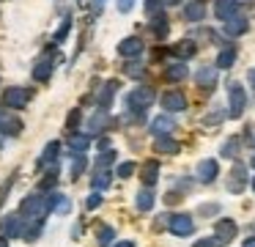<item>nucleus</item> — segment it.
Masks as SVG:
<instances>
[{
	"mask_svg": "<svg viewBox=\"0 0 255 247\" xmlns=\"http://www.w3.org/2000/svg\"><path fill=\"white\" fill-rule=\"evenodd\" d=\"M173 129H176V121H173L170 115H159V118H154V124H151V132H154L156 137L170 135Z\"/></svg>",
	"mask_w": 255,
	"mask_h": 247,
	"instance_id": "4468645a",
	"label": "nucleus"
},
{
	"mask_svg": "<svg viewBox=\"0 0 255 247\" xmlns=\"http://www.w3.org/2000/svg\"><path fill=\"white\" fill-rule=\"evenodd\" d=\"M151 102H154V91H151V88H145V85L129 91V96H127V104L132 110H137V113H143L145 107H151Z\"/></svg>",
	"mask_w": 255,
	"mask_h": 247,
	"instance_id": "f257e3e1",
	"label": "nucleus"
},
{
	"mask_svg": "<svg viewBox=\"0 0 255 247\" xmlns=\"http://www.w3.org/2000/svg\"><path fill=\"white\" fill-rule=\"evenodd\" d=\"M159 8H162V0H145V11L148 14H156Z\"/></svg>",
	"mask_w": 255,
	"mask_h": 247,
	"instance_id": "a19ab883",
	"label": "nucleus"
},
{
	"mask_svg": "<svg viewBox=\"0 0 255 247\" xmlns=\"http://www.w3.org/2000/svg\"><path fill=\"white\" fill-rule=\"evenodd\" d=\"M113 159H116V151H113V148H105V151L99 154V159H96V168H99V170H105L107 165L113 162Z\"/></svg>",
	"mask_w": 255,
	"mask_h": 247,
	"instance_id": "72a5a7b5",
	"label": "nucleus"
},
{
	"mask_svg": "<svg viewBox=\"0 0 255 247\" xmlns=\"http://www.w3.org/2000/svg\"><path fill=\"white\" fill-rule=\"evenodd\" d=\"M236 11H239V0H217L214 3V14H217V19H222V22L236 16Z\"/></svg>",
	"mask_w": 255,
	"mask_h": 247,
	"instance_id": "9b49d317",
	"label": "nucleus"
},
{
	"mask_svg": "<svg viewBox=\"0 0 255 247\" xmlns=\"http://www.w3.org/2000/svg\"><path fill=\"white\" fill-rule=\"evenodd\" d=\"M134 170H137V165H134V162H124V165H118V176H121V179H129V176H132Z\"/></svg>",
	"mask_w": 255,
	"mask_h": 247,
	"instance_id": "58836bf2",
	"label": "nucleus"
},
{
	"mask_svg": "<svg viewBox=\"0 0 255 247\" xmlns=\"http://www.w3.org/2000/svg\"><path fill=\"white\" fill-rule=\"evenodd\" d=\"M140 176H143V181L151 187L156 179H159V162H145L143 165V173H140Z\"/></svg>",
	"mask_w": 255,
	"mask_h": 247,
	"instance_id": "b1692460",
	"label": "nucleus"
},
{
	"mask_svg": "<svg viewBox=\"0 0 255 247\" xmlns=\"http://www.w3.org/2000/svg\"><path fill=\"white\" fill-rule=\"evenodd\" d=\"M52 58H41L39 63L33 66V80H39V82H44V80H50V74H52Z\"/></svg>",
	"mask_w": 255,
	"mask_h": 247,
	"instance_id": "2eb2a0df",
	"label": "nucleus"
},
{
	"mask_svg": "<svg viewBox=\"0 0 255 247\" xmlns=\"http://www.w3.org/2000/svg\"><path fill=\"white\" fill-rule=\"evenodd\" d=\"M83 170H85V154H80V157H74V162H72V179H80Z\"/></svg>",
	"mask_w": 255,
	"mask_h": 247,
	"instance_id": "f704fd0d",
	"label": "nucleus"
},
{
	"mask_svg": "<svg viewBox=\"0 0 255 247\" xmlns=\"http://www.w3.org/2000/svg\"><path fill=\"white\" fill-rule=\"evenodd\" d=\"M244 247H255V236H250V239H244Z\"/></svg>",
	"mask_w": 255,
	"mask_h": 247,
	"instance_id": "49530a36",
	"label": "nucleus"
},
{
	"mask_svg": "<svg viewBox=\"0 0 255 247\" xmlns=\"http://www.w3.org/2000/svg\"><path fill=\"white\" fill-rule=\"evenodd\" d=\"M41 228H44V225H41V220H33V225H30V228L22 234V239L25 242H36V239H39V234H41Z\"/></svg>",
	"mask_w": 255,
	"mask_h": 247,
	"instance_id": "2f4dec72",
	"label": "nucleus"
},
{
	"mask_svg": "<svg viewBox=\"0 0 255 247\" xmlns=\"http://www.w3.org/2000/svg\"><path fill=\"white\" fill-rule=\"evenodd\" d=\"M14 179H17V176H8V179L6 181H3V184H0V206H3V203H6V195H8V192H11V187H14Z\"/></svg>",
	"mask_w": 255,
	"mask_h": 247,
	"instance_id": "e433bc0d",
	"label": "nucleus"
},
{
	"mask_svg": "<svg viewBox=\"0 0 255 247\" xmlns=\"http://www.w3.org/2000/svg\"><path fill=\"white\" fill-rule=\"evenodd\" d=\"M151 30H154L159 38H165L167 36V16L165 14H154V19H151Z\"/></svg>",
	"mask_w": 255,
	"mask_h": 247,
	"instance_id": "a878e982",
	"label": "nucleus"
},
{
	"mask_svg": "<svg viewBox=\"0 0 255 247\" xmlns=\"http://www.w3.org/2000/svg\"><path fill=\"white\" fill-rule=\"evenodd\" d=\"M116 91H118V82H116V80L105 82V88L99 91V107H102V110L110 107V102H113V96H116Z\"/></svg>",
	"mask_w": 255,
	"mask_h": 247,
	"instance_id": "dca6fc26",
	"label": "nucleus"
},
{
	"mask_svg": "<svg viewBox=\"0 0 255 247\" xmlns=\"http://www.w3.org/2000/svg\"><path fill=\"white\" fill-rule=\"evenodd\" d=\"M44 212H47V206H44V198L41 195H28L22 203H19V214L28 217V220H41Z\"/></svg>",
	"mask_w": 255,
	"mask_h": 247,
	"instance_id": "f03ea898",
	"label": "nucleus"
},
{
	"mask_svg": "<svg viewBox=\"0 0 255 247\" xmlns=\"http://www.w3.org/2000/svg\"><path fill=\"white\" fill-rule=\"evenodd\" d=\"M3 234H6V239H19V236L25 234L22 217H19V214H8V217L3 220Z\"/></svg>",
	"mask_w": 255,
	"mask_h": 247,
	"instance_id": "6e6552de",
	"label": "nucleus"
},
{
	"mask_svg": "<svg viewBox=\"0 0 255 247\" xmlns=\"http://www.w3.org/2000/svg\"><path fill=\"white\" fill-rule=\"evenodd\" d=\"M176 3H181V0H162V5H176Z\"/></svg>",
	"mask_w": 255,
	"mask_h": 247,
	"instance_id": "de8ad7c7",
	"label": "nucleus"
},
{
	"mask_svg": "<svg viewBox=\"0 0 255 247\" xmlns=\"http://www.w3.org/2000/svg\"><path fill=\"white\" fill-rule=\"evenodd\" d=\"M233 60H236V49H233V47L222 49V52L217 55V66H220V69H231Z\"/></svg>",
	"mask_w": 255,
	"mask_h": 247,
	"instance_id": "bb28decb",
	"label": "nucleus"
},
{
	"mask_svg": "<svg viewBox=\"0 0 255 247\" xmlns=\"http://www.w3.org/2000/svg\"><path fill=\"white\" fill-rule=\"evenodd\" d=\"M124 71H127L129 77H134V80H140V77L145 74V66H143V63H137V60H132V63L124 66Z\"/></svg>",
	"mask_w": 255,
	"mask_h": 247,
	"instance_id": "473e14b6",
	"label": "nucleus"
},
{
	"mask_svg": "<svg viewBox=\"0 0 255 247\" xmlns=\"http://www.w3.org/2000/svg\"><path fill=\"white\" fill-rule=\"evenodd\" d=\"M156 151L162 154H178V143L170 137H156Z\"/></svg>",
	"mask_w": 255,
	"mask_h": 247,
	"instance_id": "c756f323",
	"label": "nucleus"
},
{
	"mask_svg": "<svg viewBox=\"0 0 255 247\" xmlns=\"http://www.w3.org/2000/svg\"><path fill=\"white\" fill-rule=\"evenodd\" d=\"M247 80L253 82V88H255V69H250V71H247Z\"/></svg>",
	"mask_w": 255,
	"mask_h": 247,
	"instance_id": "a18cd8bd",
	"label": "nucleus"
},
{
	"mask_svg": "<svg viewBox=\"0 0 255 247\" xmlns=\"http://www.w3.org/2000/svg\"><path fill=\"white\" fill-rule=\"evenodd\" d=\"M244 30H247V19H244V16H231V19L225 22L228 36H242Z\"/></svg>",
	"mask_w": 255,
	"mask_h": 247,
	"instance_id": "a211bd4d",
	"label": "nucleus"
},
{
	"mask_svg": "<svg viewBox=\"0 0 255 247\" xmlns=\"http://www.w3.org/2000/svg\"><path fill=\"white\" fill-rule=\"evenodd\" d=\"M236 223H233L231 217H225V220H220V223L214 225V236H217V242L220 245H228L231 239H236Z\"/></svg>",
	"mask_w": 255,
	"mask_h": 247,
	"instance_id": "423d86ee",
	"label": "nucleus"
},
{
	"mask_svg": "<svg viewBox=\"0 0 255 247\" xmlns=\"http://www.w3.org/2000/svg\"><path fill=\"white\" fill-rule=\"evenodd\" d=\"M0 247H8V242H6V236H0Z\"/></svg>",
	"mask_w": 255,
	"mask_h": 247,
	"instance_id": "8fccbe9b",
	"label": "nucleus"
},
{
	"mask_svg": "<svg viewBox=\"0 0 255 247\" xmlns=\"http://www.w3.org/2000/svg\"><path fill=\"white\" fill-rule=\"evenodd\" d=\"M244 184H247V170H244V165H236V168L231 170V179H228V192L239 195V192L244 190Z\"/></svg>",
	"mask_w": 255,
	"mask_h": 247,
	"instance_id": "1a4fd4ad",
	"label": "nucleus"
},
{
	"mask_svg": "<svg viewBox=\"0 0 255 247\" xmlns=\"http://www.w3.org/2000/svg\"><path fill=\"white\" fill-rule=\"evenodd\" d=\"M107 124V110H99V113L94 115V118H91V124H88V132L91 135H99L102 132V126Z\"/></svg>",
	"mask_w": 255,
	"mask_h": 247,
	"instance_id": "c85d7f7f",
	"label": "nucleus"
},
{
	"mask_svg": "<svg viewBox=\"0 0 255 247\" xmlns=\"http://www.w3.org/2000/svg\"><path fill=\"white\" fill-rule=\"evenodd\" d=\"M253 190H255V181H253Z\"/></svg>",
	"mask_w": 255,
	"mask_h": 247,
	"instance_id": "603ef678",
	"label": "nucleus"
},
{
	"mask_svg": "<svg viewBox=\"0 0 255 247\" xmlns=\"http://www.w3.org/2000/svg\"><path fill=\"white\" fill-rule=\"evenodd\" d=\"M203 14H206V5L203 3H187L184 5V16H187V19H192V22H198V19H203Z\"/></svg>",
	"mask_w": 255,
	"mask_h": 247,
	"instance_id": "4be33fe9",
	"label": "nucleus"
},
{
	"mask_svg": "<svg viewBox=\"0 0 255 247\" xmlns=\"http://www.w3.org/2000/svg\"><path fill=\"white\" fill-rule=\"evenodd\" d=\"M239 148H242V140H239V137H231V140H228L225 146H222V157L233 159V157L239 154Z\"/></svg>",
	"mask_w": 255,
	"mask_h": 247,
	"instance_id": "7c9ffc66",
	"label": "nucleus"
},
{
	"mask_svg": "<svg viewBox=\"0 0 255 247\" xmlns=\"http://www.w3.org/2000/svg\"><path fill=\"white\" fill-rule=\"evenodd\" d=\"M217 173H220V165H217V159H203V162L198 165V179L203 181V184L214 181Z\"/></svg>",
	"mask_w": 255,
	"mask_h": 247,
	"instance_id": "f8f14e48",
	"label": "nucleus"
},
{
	"mask_svg": "<svg viewBox=\"0 0 255 247\" xmlns=\"http://www.w3.org/2000/svg\"><path fill=\"white\" fill-rule=\"evenodd\" d=\"M253 168H255V157H253Z\"/></svg>",
	"mask_w": 255,
	"mask_h": 247,
	"instance_id": "3c124183",
	"label": "nucleus"
},
{
	"mask_svg": "<svg viewBox=\"0 0 255 247\" xmlns=\"http://www.w3.org/2000/svg\"><path fill=\"white\" fill-rule=\"evenodd\" d=\"M132 5H134V0H118V11H121V14H127Z\"/></svg>",
	"mask_w": 255,
	"mask_h": 247,
	"instance_id": "37998d69",
	"label": "nucleus"
},
{
	"mask_svg": "<svg viewBox=\"0 0 255 247\" xmlns=\"http://www.w3.org/2000/svg\"><path fill=\"white\" fill-rule=\"evenodd\" d=\"M110 181H113L110 170H96V173H94V181H91V184H94V190L99 192V190H107V187H110Z\"/></svg>",
	"mask_w": 255,
	"mask_h": 247,
	"instance_id": "393cba45",
	"label": "nucleus"
},
{
	"mask_svg": "<svg viewBox=\"0 0 255 247\" xmlns=\"http://www.w3.org/2000/svg\"><path fill=\"white\" fill-rule=\"evenodd\" d=\"M134 203H137L140 212H148V209L154 206V192H151V190H140L137 192V201H134Z\"/></svg>",
	"mask_w": 255,
	"mask_h": 247,
	"instance_id": "cd10ccee",
	"label": "nucleus"
},
{
	"mask_svg": "<svg viewBox=\"0 0 255 247\" xmlns=\"http://www.w3.org/2000/svg\"><path fill=\"white\" fill-rule=\"evenodd\" d=\"M162 107L170 110V113H181V110H187V99L178 91H167L165 96H162Z\"/></svg>",
	"mask_w": 255,
	"mask_h": 247,
	"instance_id": "9d476101",
	"label": "nucleus"
},
{
	"mask_svg": "<svg viewBox=\"0 0 255 247\" xmlns=\"http://www.w3.org/2000/svg\"><path fill=\"white\" fill-rule=\"evenodd\" d=\"M195 82H198L203 91L217 88V66H200V69L195 71Z\"/></svg>",
	"mask_w": 255,
	"mask_h": 247,
	"instance_id": "0eeeda50",
	"label": "nucleus"
},
{
	"mask_svg": "<svg viewBox=\"0 0 255 247\" xmlns=\"http://www.w3.org/2000/svg\"><path fill=\"white\" fill-rule=\"evenodd\" d=\"M113 236H116V231L107 228V225H102V228H99V247H107L113 242Z\"/></svg>",
	"mask_w": 255,
	"mask_h": 247,
	"instance_id": "c9c22d12",
	"label": "nucleus"
},
{
	"mask_svg": "<svg viewBox=\"0 0 255 247\" xmlns=\"http://www.w3.org/2000/svg\"><path fill=\"white\" fill-rule=\"evenodd\" d=\"M167 228H170V234L176 236H189L195 231V223L189 214H173L170 220H167Z\"/></svg>",
	"mask_w": 255,
	"mask_h": 247,
	"instance_id": "20e7f679",
	"label": "nucleus"
},
{
	"mask_svg": "<svg viewBox=\"0 0 255 247\" xmlns=\"http://www.w3.org/2000/svg\"><path fill=\"white\" fill-rule=\"evenodd\" d=\"M88 146H91L88 135H72V140H69V148H72V154H74V157L85 154V151H88Z\"/></svg>",
	"mask_w": 255,
	"mask_h": 247,
	"instance_id": "aec40b11",
	"label": "nucleus"
},
{
	"mask_svg": "<svg viewBox=\"0 0 255 247\" xmlns=\"http://www.w3.org/2000/svg\"><path fill=\"white\" fill-rule=\"evenodd\" d=\"M116 247H134L132 242H121V245H116Z\"/></svg>",
	"mask_w": 255,
	"mask_h": 247,
	"instance_id": "09e8293b",
	"label": "nucleus"
},
{
	"mask_svg": "<svg viewBox=\"0 0 255 247\" xmlns=\"http://www.w3.org/2000/svg\"><path fill=\"white\" fill-rule=\"evenodd\" d=\"M118 52H121L124 58H134V55L143 52V41H140L137 36H129V38H124V41L118 44Z\"/></svg>",
	"mask_w": 255,
	"mask_h": 247,
	"instance_id": "ddd939ff",
	"label": "nucleus"
},
{
	"mask_svg": "<svg viewBox=\"0 0 255 247\" xmlns=\"http://www.w3.org/2000/svg\"><path fill=\"white\" fill-rule=\"evenodd\" d=\"M0 129L6 132V135H19V129H22V121L14 118V115H0Z\"/></svg>",
	"mask_w": 255,
	"mask_h": 247,
	"instance_id": "6ab92c4d",
	"label": "nucleus"
},
{
	"mask_svg": "<svg viewBox=\"0 0 255 247\" xmlns=\"http://www.w3.org/2000/svg\"><path fill=\"white\" fill-rule=\"evenodd\" d=\"M69 30H72V19H63V22H61V27L55 30V36H52V41H63Z\"/></svg>",
	"mask_w": 255,
	"mask_h": 247,
	"instance_id": "4c0bfd02",
	"label": "nucleus"
},
{
	"mask_svg": "<svg viewBox=\"0 0 255 247\" xmlns=\"http://www.w3.org/2000/svg\"><path fill=\"white\" fill-rule=\"evenodd\" d=\"M192 247H214V242H211V239H200V242H195Z\"/></svg>",
	"mask_w": 255,
	"mask_h": 247,
	"instance_id": "c03bdc74",
	"label": "nucleus"
},
{
	"mask_svg": "<svg viewBox=\"0 0 255 247\" xmlns=\"http://www.w3.org/2000/svg\"><path fill=\"white\" fill-rule=\"evenodd\" d=\"M187 74H189V71H187V66H184L181 60H178V63H170V66L165 69V77H167L170 82H181V80H187Z\"/></svg>",
	"mask_w": 255,
	"mask_h": 247,
	"instance_id": "f3484780",
	"label": "nucleus"
},
{
	"mask_svg": "<svg viewBox=\"0 0 255 247\" xmlns=\"http://www.w3.org/2000/svg\"><path fill=\"white\" fill-rule=\"evenodd\" d=\"M228 96H231V110H228V115H231V118H239V115L244 113V107H247V96H244V88L233 82V85L228 88Z\"/></svg>",
	"mask_w": 255,
	"mask_h": 247,
	"instance_id": "7ed1b4c3",
	"label": "nucleus"
},
{
	"mask_svg": "<svg viewBox=\"0 0 255 247\" xmlns=\"http://www.w3.org/2000/svg\"><path fill=\"white\" fill-rule=\"evenodd\" d=\"M80 118H83V113H80V107H74L72 113H69V121H66V126H69V129H77Z\"/></svg>",
	"mask_w": 255,
	"mask_h": 247,
	"instance_id": "ea45409f",
	"label": "nucleus"
},
{
	"mask_svg": "<svg viewBox=\"0 0 255 247\" xmlns=\"http://www.w3.org/2000/svg\"><path fill=\"white\" fill-rule=\"evenodd\" d=\"M99 206H102V195H91L85 201V209H99Z\"/></svg>",
	"mask_w": 255,
	"mask_h": 247,
	"instance_id": "79ce46f5",
	"label": "nucleus"
},
{
	"mask_svg": "<svg viewBox=\"0 0 255 247\" xmlns=\"http://www.w3.org/2000/svg\"><path fill=\"white\" fill-rule=\"evenodd\" d=\"M195 49H198V47H195V41L184 38V41H178L176 47H173V52H176L181 60H187V58H192V55H195Z\"/></svg>",
	"mask_w": 255,
	"mask_h": 247,
	"instance_id": "5701e85b",
	"label": "nucleus"
},
{
	"mask_svg": "<svg viewBox=\"0 0 255 247\" xmlns=\"http://www.w3.org/2000/svg\"><path fill=\"white\" fill-rule=\"evenodd\" d=\"M30 96H33V93H30L28 88H8V91L3 93V102H6V107H25V104L30 102Z\"/></svg>",
	"mask_w": 255,
	"mask_h": 247,
	"instance_id": "39448f33",
	"label": "nucleus"
},
{
	"mask_svg": "<svg viewBox=\"0 0 255 247\" xmlns=\"http://www.w3.org/2000/svg\"><path fill=\"white\" fill-rule=\"evenodd\" d=\"M58 151H61V143L58 140H52V143H47V148H44V154H41V159H39V168H47V165L52 162V159L58 157Z\"/></svg>",
	"mask_w": 255,
	"mask_h": 247,
	"instance_id": "412c9836",
	"label": "nucleus"
}]
</instances>
